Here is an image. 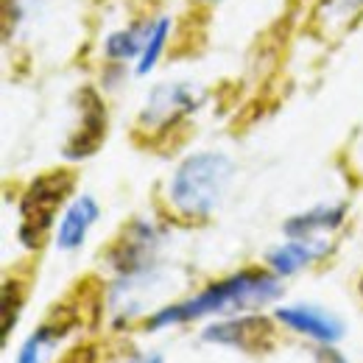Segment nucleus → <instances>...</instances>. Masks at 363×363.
I'll return each mask as SVG.
<instances>
[{
    "label": "nucleus",
    "instance_id": "10",
    "mask_svg": "<svg viewBox=\"0 0 363 363\" xmlns=\"http://www.w3.org/2000/svg\"><path fill=\"white\" fill-rule=\"evenodd\" d=\"M344 221V207H316L305 216H296L285 224V235L305 240L308 235H313L316 229H335Z\"/></svg>",
    "mask_w": 363,
    "mask_h": 363
},
{
    "label": "nucleus",
    "instance_id": "13",
    "mask_svg": "<svg viewBox=\"0 0 363 363\" xmlns=\"http://www.w3.org/2000/svg\"><path fill=\"white\" fill-rule=\"evenodd\" d=\"M148 34H151V28H148L145 34H140V28L118 31V34H112V37L106 40V53H109L112 59H132V56H137L140 48H145Z\"/></svg>",
    "mask_w": 363,
    "mask_h": 363
},
{
    "label": "nucleus",
    "instance_id": "14",
    "mask_svg": "<svg viewBox=\"0 0 363 363\" xmlns=\"http://www.w3.org/2000/svg\"><path fill=\"white\" fill-rule=\"evenodd\" d=\"M168 28H171L168 17L157 20V26L151 28L148 43H145V48H143V56H140V67H137V73H140V76H145V73H148V70L157 65V59H160V53H162V45H165V37H168Z\"/></svg>",
    "mask_w": 363,
    "mask_h": 363
},
{
    "label": "nucleus",
    "instance_id": "17",
    "mask_svg": "<svg viewBox=\"0 0 363 363\" xmlns=\"http://www.w3.org/2000/svg\"><path fill=\"white\" fill-rule=\"evenodd\" d=\"M145 363H162V358H151V361H145Z\"/></svg>",
    "mask_w": 363,
    "mask_h": 363
},
{
    "label": "nucleus",
    "instance_id": "3",
    "mask_svg": "<svg viewBox=\"0 0 363 363\" xmlns=\"http://www.w3.org/2000/svg\"><path fill=\"white\" fill-rule=\"evenodd\" d=\"M73 190V177L70 174H48L34 182L23 201H20V240L26 246H40L43 235L53 224L56 210L62 207V201L67 199V193Z\"/></svg>",
    "mask_w": 363,
    "mask_h": 363
},
{
    "label": "nucleus",
    "instance_id": "12",
    "mask_svg": "<svg viewBox=\"0 0 363 363\" xmlns=\"http://www.w3.org/2000/svg\"><path fill=\"white\" fill-rule=\"evenodd\" d=\"M65 324L59 327V324H45V327H40L26 344H23V350H20V358L17 363H40L43 358V350H45L48 344H53L59 335H65Z\"/></svg>",
    "mask_w": 363,
    "mask_h": 363
},
{
    "label": "nucleus",
    "instance_id": "5",
    "mask_svg": "<svg viewBox=\"0 0 363 363\" xmlns=\"http://www.w3.org/2000/svg\"><path fill=\"white\" fill-rule=\"evenodd\" d=\"M199 106V92L190 84H162L151 92L145 109H143V126L151 129H162L168 123H174L184 112Z\"/></svg>",
    "mask_w": 363,
    "mask_h": 363
},
{
    "label": "nucleus",
    "instance_id": "7",
    "mask_svg": "<svg viewBox=\"0 0 363 363\" xmlns=\"http://www.w3.org/2000/svg\"><path fill=\"white\" fill-rule=\"evenodd\" d=\"M277 318L282 324L294 327L296 333H305V335L318 338L324 344H333L344 335V324L318 308H282V311H277Z\"/></svg>",
    "mask_w": 363,
    "mask_h": 363
},
{
    "label": "nucleus",
    "instance_id": "18",
    "mask_svg": "<svg viewBox=\"0 0 363 363\" xmlns=\"http://www.w3.org/2000/svg\"><path fill=\"white\" fill-rule=\"evenodd\" d=\"M361 291H363V282H361Z\"/></svg>",
    "mask_w": 363,
    "mask_h": 363
},
{
    "label": "nucleus",
    "instance_id": "4",
    "mask_svg": "<svg viewBox=\"0 0 363 363\" xmlns=\"http://www.w3.org/2000/svg\"><path fill=\"white\" fill-rule=\"evenodd\" d=\"M204 338L243 350V352H269L274 344V327L263 316H243L238 321H224V324L210 327Z\"/></svg>",
    "mask_w": 363,
    "mask_h": 363
},
{
    "label": "nucleus",
    "instance_id": "9",
    "mask_svg": "<svg viewBox=\"0 0 363 363\" xmlns=\"http://www.w3.org/2000/svg\"><path fill=\"white\" fill-rule=\"evenodd\" d=\"M327 252L324 243H308V240H294V243H285L279 249H274L269 255V263L274 266L277 274H294L296 269L308 266L311 260H316Z\"/></svg>",
    "mask_w": 363,
    "mask_h": 363
},
{
    "label": "nucleus",
    "instance_id": "16",
    "mask_svg": "<svg viewBox=\"0 0 363 363\" xmlns=\"http://www.w3.org/2000/svg\"><path fill=\"white\" fill-rule=\"evenodd\" d=\"M65 363H95V355H92L90 347H79V350H73V352L65 358Z\"/></svg>",
    "mask_w": 363,
    "mask_h": 363
},
{
    "label": "nucleus",
    "instance_id": "11",
    "mask_svg": "<svg viewBox=\"0 0 363 363\" xmlns=\"http://www.w3.org/2000/svg\"><path fill=\"white\" fill-rule=\"evenodd\" d=\"M363 14V0H321L318 6V26L321 31H344Z\"/></svg>",
    "mask_w": 363,
    "mask_h": 363
},
{
    "label": "nucleus",
    "instance_id": "15",
    "mask_svg": "<svg viewBox=\"0 0 363 363\" xmlns=\"http://www.w3.org/2000/svg\"><path fill=\"white\" fill-rule=\"evenodd\" d=\"M17 313H20V285L6 282L3 285V338L11 333Z\"/></svg>",
    "mask_w": 363,
    "mask_h": 363
},
{
    "label": "nucleus",
    "instance_id": "1",
    "mask_svg": "<svg viewBox=\"0 0 363 363\" xmlns=\"http://www.w3.org/2000/svg\"><path fill=\"white\" fill-rule=\"evenodd\" d=\"M279 294V279L263 272H240L229 279H221L216 285H210L207 291H201L199 296L165 308L151 318V330L165 327V324H179L190 318L207 316V313H232V311H246V308H257L272 302Z\"/></svg>",
    "mask_w": 363,
    "mask_h": 363
},
{
    "label": "nucleus",
    "instance_id": "8",
    "mask_svg": "<svg viewBox=\"0 0 363 363\" xmlns=\"http://www.w3.org/2000/svg\"><path fill=\"white\" fill-rule=\"evenodd\" d=\"M95 218H98V204L92 201L90 196L76 199L67 207V213H65V218L59 224V249L82 246V240H84V235H87V229L92 227Z\"/></svg>",
    "mask_w": 363,
    "mask_h": 363
},
{
    "label": "nucleus",
    "instance_id": "6",
    "mask_svg": "<svg viewBox=\"0 0 363 363\" xmlns=\"http://www.w3.org/2000/svg\"><path fill=\"white\" fill-rule=\"evenodd\" d=\"M82 98H84L82 101V129L65 145V154L70 160L90 157L92 151L101 145L104 132H106V112H104V104L98 101V95L92 90H84Z\"/></svg>",
    "mask_w": 363,
    "mask_h": 363
},
{
    "label": "nucleus",
    "instance_id": "2",
    "mask_svg": "<svg viewBox=\"0 0 363 363\" xmlns=\"http://www.w3.org/2000/svg\"><path fill=\"white\" fill-rule=\"evenodd\" d=\"M232 177V162L224 154H196L184 160L171 182V201L182 216L204 218L221 201L227 182Z\"/></svg>",
    "mask_w": 363,
    "mask_h": 363
}]
</instances>
